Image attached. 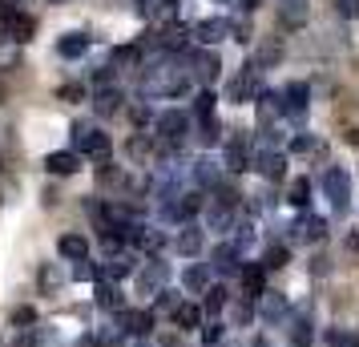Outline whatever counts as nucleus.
Returning a JSON list of instances; mask_svg holds the SVG:
<instances>
[{
    "label": "nucleus",
    "mask_w": 359,
    "mask_h": 347,
    "mask_svg": "<svg viewBox=\"0 0 359 347\" xmlns=\"http://www.w3.org/2000/svg\"><path fill=\"white\" fill-rule=\"evenodd\" d=\"M57 53L69 57V61H73V57H85V53H89V36L85 33H65L61 41H57Z\"/></svg>",
    "instance_id": "nucleus-26"
},
{
    "label": "nucleus",
    "mask_w": 359,
    "mask_h": 347,
    "mask_svg": "<svg viewBox=\"0 0 359 347\" xmlns=\"http://www.w3.org/2000/svg\"><path fill=\"white\" fill-rule=\"evenodd\" d=\"M238 275H243V291H246V299H259L262 291H266V266H262V263H246L243 271H238Z\"/></svg>",
    "instance_id": "nucleus-18"
},
{
    "label": "nucleus",
    "mask_w": 359,
    "mask_h": 347,
    "mask_svg": "<svg viewBox=\"0 0 359 347\" xmlns=\"http://www.w3.org/2000/svg\"><path fill=\"white\" fill-rule=\"evenodd\" d=\"M250 170H259L262 178H271V182H278V178L287 174V158H283L278 149H259V154L250 158Z\"/></svg>",
    "instance_id": "nucleus-10"
},
{
    "label": "nucleus",
    "mask_w": 359,
    "mask_h": 347,
    "mask_svg": "<svg viewBox=\"0 0 359 347\" xmlns=\"http://www.w3.org/2000/svg\"><path fill=\"white\" fill-rule=\"evenodd\" d=\"M61 101L77 105V101H81V85H65V89H61Z\"/></svg>",
    "instance_id": "nucleus-47"
},
{
    "label": "nucleus",
    "mask_w": 359,
    "mask_h": 347,
    "mask_svg": "<svg viewBox=\"0 0 359 347\" xmlns=\"http://www.w3.org/2000/svg\"><path fill=\"white\" fill-rule=\"evenodd\" d=\"M117 331L121 335H133V339H146L154 331V315L149 311H121L117 315Z\"/></svg>",
    "instance_id": "nucleus-11"
},
{
    "label": "nucleus",
    "mask_w": 359,
    "mask_h": 347,
    "mask_svg": "<svg viewBox=\"0 0 359 347\" xmlns=\"http://www.w3.org/2000/svg\"><path fill=\"white\" fill-rule=\"evenodd\" d=\"M335 8H339L343 20H355L359 17V0H335Z\"/></svg>",
    "instance_id": "nucleus-45"
},
{
    "label": "nucleus",
    "mask_w": 359,
    "mask_h": 347,
    "mask_svg": "<svg viewBox=\"0 0 359 347\" xmlns=\"http://www.w3.org/2000/svg\"><path fill=\"white\" fill-rule=\"evenodd\" d=\"M250 347H271V339H266V335H255V339H250Z\"/></svg>",
    "instance_id": "nucleus-48"
},
{
    "label": "nucleus",
    "mask_w": 359,
    "mask_h": 347,
    "mask_svg": "<svg viewBox=\"0 0 359 347\" xmlns=\"http://www.w3.org/2000/svg\"><path fill=\"white\" fill-rule=\"evenodd\" d=\"M190 36H194L198 45L214 49L218 41H226V36H230V20L226 17H206V20H198L194 29H190Z\"/></svg>",
    "instance_id": "nucleus-7"
},
{
    "label": "nucleus",
    "mask_w": 359,
    "mask_h": 347,
    "mask_svg": "<svg viewBox=\"0 0 359 347\" xmlns=\"http://www.w3.org/2000/svg\"><path fill=\"white\" fill-rule=\"evenodd\" d=\"M73 279H77V283H97V271L89 266V259H81V263L73 266Z\"/></svg>",
    "instance_id": "nucleus-42"
},
{
    "label": "nucleus",
    "mask_w": 359,
    "mask_h": 347,
    "mask_svg": "<svg viewBox=\"0 0 359 347\" xmlns=\"http://www.w3.org/2000/svg\"><path fill=\"white\" fill-rule=\"evenodd\" d=\"M17 13H20V8H13V4H4V0H0V41H8V25H13Z\"/></svg>",
    "instance_id": "nucleus-39"
},
{
    "label": "nucleus",
    "mask_w": 359,
    "mask_h": 347,
    "mask_svg": "<svg viewBox=\"0 0 359 347\" xmlns=\"http://www.w3.org/2000/svg\"><path fill=\"white\" fill-rule=\"evenodd\" d=\"M194 117H198V121L214 117V93H210V89H202V93L194 97Z\"/></svg>",
    "instance_id": "nucleus-37"
},
{
    "label": "nucleus",
    "mask_w": 359,
    "mask_h": 347,
    "mask_svg": "<svg viewBox=\"0 0 359 347\" xmlns=\"http://www.w3.org/2000/svg\"><path fill=\"white\" fill-rule=\"evenodd\" d=\"M137 57H142V53L133 49V45H121V49L114 53V69H117V65H130V61L137 65Z\"/></svg>",
    "instance_id": "nucleus-41"
},
{
    "label": "nucleus",
    "mask_w": 359,
    "mask_h": 347,
    "mask_svg": "<svg viewBox=\"0 0 359 347\" xmlns=\"http://www.w3.org/2000/svg\"><path fill=\"white\" fill-rule=\"evenodd\" d=\"M250 319H255V307H250V299H234V303H230V323H234V327H246V323H250Z\"/></svg>",
    "instance_id": "nucleus-31"
},
{
    "label": "nucleus",
    "mask_w": 359,
    "mask_h": 347,
    "mask_svg": "<svg viewBox=\"0 0 359 347\" xmlns=\"http://www.w3.org/2000/svg\"><path fill=\"white\" fill-rule=\"evenodd\" d=\"M287 202H291L294 210H307V206H311V182H307V178H294L291 190H287Z\"/></svg>",
    "instance_id": "nucleus-29"
},
{
    "label": "nucleus",
    "mask_w": 359,
    "mask_h": 347,
    "mask_svg": "<svg viewBox=\"0 0 359 347\" xmlns=\"http://www.w3.org/2000/svg\"><path fill=\"white\" fill-rule=\"evenodd\" d=\"M45 170L57 174V178H69V174L81 170V154H77V149H53L49 158H45Z\"/></svg>",
    "instance_id": "nucleus-13"
},
{
    "label": "nucleus",
    "mask_w": 359,
    "mask_h": 347,
    "mask_svg": "<svg viewBox=\"0 0 359 347\" xmlns=\"http://www.w3.org/2000/svg\"><path fill=\"white\" fill-rule=\"evenodd\" d=\"M121 89H117V85H101L97 89V97H93V105H97V114L101 117H114L117 109H121Z\"/></svg>",
    "instance_id": "nucleus-22"
},
{
    "label": "nucleus",
    "mask_w": 359,
    "mask_h": 347,
    "mask_svg": "<svg viewBox=\"0 0 359 347\" xmlns=\"http://www.w3.org/2000/svg\"><path fill=\"white\" fill-rule=\"evenodd\" d=\"M93 299H97V307H105V311H121V287L109 279L93 283Z\"/></svg>",
    "instance_id": "nucleus-20"
},
{
    "label": "nucleus",
    "mask_w": 359,
    "mask_h": 347,
    "mask_svg": "<svg viewBox=\"0 0 359 347\" xmlns=\"http://www.w3.org/2000/svg\"><path fill=\"white\" fill-rule=\"evenodd\" d=\"M327 347H359V339L351 335V331H327Z\"/></svg>",
    "instance_id": "nucleus-38"
},
{
    "label": "nucleus",
    "mask_w": 359,
    "mask_h": 347,
    "mask_svg": "<svg viewBox=\"0 0 359 347\" xmlns=\"http://www.w3.org/2000/svg\"><path fill=\"white\" fill-rule=\"evenodd\" d=\"M202 210V190H182L178 194V218H194Z\"/></svg>",
    "instance_id": "nucleus-30"
},
{
    "label": "nucleus",
    "mask_w": 359,
    "mask_h": 347,
    "mask_svg": "<svg viewBox=\"0 0 359 347\" xmlns=\"http://www.w3.org/2000/svg\"><path fill=\"white\" fill-rule=\"evenodd\" d=\"M255 303H259V319L266 323V327H283V323L291 319V307H287V299L275 295V291H262Z\"/></svg>",
    "instance_id": "nucleus-5"
},
{
    "label": "nucleus",
    "mask_w": 359,
    "mask_h": 347,
    "mask_svg": "<svg viewBox=\"0 0 359 347\" xmlns=\"http://www.w3.org/2000/svg\"><path fill=\"white\" fill-rule=\"evenodd\" d=\"M287 259H291V250H287V247H266L262 266H266V271H278V266H287Z\"/></svg>",
    "instance_id": "nucleus-36"
},
{
    "label": "nucleus",
    "mask_w": 359,
    "mask_h": 347,
    "mask_svg": "<svg viewBox=\"0 0 359 347\" xmlns=\"http://www.w3.org/2000/svg\"><path fill=\"white\" fill-rule=\"evenodd\" d=\"M283 117V97H278L275 89H262L259 93V121H275Z\"/></svg>",
    "instance_id": "nucleus-27"
},
{
    "label": "nucleus",
    "mask_w": 359,
    "mask_h": 347,
    "mask_svg": "<svg viewBox=\"0 0 359 347\" xmlns=\"http://www.w3.org/2000/svg\"><path fill=\"white\" fill-rule=\"evenodd\" d=\"M190 182H194L198 190H218V186H222V170L214 162H206V158H198L194 170H190Z\"/></svg>",
    "instance_id": "nucleus-17"
},
{
    "label": "nucleus",
    "mask_w": 359,
    "mask_h": 347,
    "mask_svg": "<svg viewBox=\"0 0 359 347\" xmlns=\"http://www.w3.org/2000/svg\"><path fill=\"white\" fill-rule=\"evenodd\" d=\"M291 234H294V243H323V238H327V218L303 215V218L291 226Z\"/></svg>",
    "instance_id": "nucleus-12"
},
{
    "label": "nucleus",
    "mask_w": 359,
    "mask_h": 347,
    "mask_svg": "<svg viewBox=\"0 0 359 347\" xmlns=\"http://www.w3.org/2000/svg\"><path fill=\"white\" fill-rule=\"evenodd\" d=\"M226 170L230 174H243V170H250V154H246V133L234 130L226 142Z\"/></svg>",
    "instance_id": "nucleus-15"
},
{
    "label": "nucleus",
    "mask_w": 359,
    "mask_h": 347,
    "mask_svg": "<svg viewBox=\"0 0 359 347\" xmlns=\"http://www.w3.org/2000/svg\"><path fill=\"white\" fill-rule=\"evenodd\" d=\"M278 97H283V114L287 117H303L311 105V89H307V81H291Z\"/></svg>",
    "instance_id": "nucleus-9"
},
{
    "label": "nucleus",
    "mask_w": 359,
    "mask_h": 347,
    "mask_svg": "<svg viewBox=\"0 0 359 347\" xmlns=\"http://www.w3.org/2000/svg\"><path fill=\"white\" fill-rule=\"evenodd\" d=\"M142 89H146L149 97H178V93H186V89H190V61H186L182 53L158 57V61L146 69Z\"/></svg>",
    "instance_id": "nucleus-1"
},
{
    "label": "nucleus",
    "mask_w": 359,
    "mask_h": 347,
    "mask_svg": "<svg viewBox=\"0 0 359 347\" xmlns=\"http://www.w3.org/2000/svg\"><path fill=\"white\" fill-rule=\"evenodd\" d=\"M291 149H294V154H311V149H319V142H315L311 133H299V137L291 142Z\"/></svg>",
    "instance_id": "nucleus-43"
},
{
    "label": "nucleus",
    "mask_w": 359,
    "mask_h": 347,
    "mask_svg": "<svg viewBox=\"0 0 359 347\" xmlns=\"http://www.w3.org/2000/svg\"><path fill=\"white\" fill-rule=\"evenodd\" d=\"M186 61H190V73H198L202 81H214V77H218V57H214L210 49L206 53H190Z\"/></svg>",
    "instance_id": "nucleus-24"
},
{
    "label": "nucleus",
    "mask_w": 359,
    "mask_h": 347,
    "mask_svg": "<svg viewBox=\"0 0 359 347\" xmlns=\"http://www.w3.org/2000/svg\"><path fill=\"white\" fill-rule=\"evenodd\" d=\"M351 142H355V146H359V130H355V133H351Z\"/></svg>",
    "instance_id": "nucleus-50"
},
{
    "label": "nucleus",
    "mask_w": 359,
    "mask_h": 347,
    "mask_svg": "<svg viewBox=\"0 0 359 347\" xmlns=\"http://www.w3.org/2000/svg\"><path fill=\"white\" fill-rule=\"evenodd\" d=\"M165 283H170V266L165 263H146L142 266V275H137L142 295H158V291H165Z\"/></svg>",
    "instance_id": "nucleus-14"
},
{
    "label": "nucleus",
    "mask_w": 359,
    "mask_h": 347,
    "mask_svg": "<svg viewBox=\"0 0 359 347\" xmlns=\"http://www.w3.org/2000/svg\"><path fill=\"white\" fill-rule=\"evenodd\" d=\"M243 8L250 13V8H259V0H243Z\"/></svg>",
    "instance_id": "nucleus-49"
},
{
    "label": "nucleus",
    "mask_w": 359,
    "mask_h": 347,
    "mask_svg": "<svg viewBox=\"0 0 359 347\" xmlns=\"http://www.w3.org/2000/svg\"><path fill=\"white\" fill-rule=\"evenodd\" d=\"M210 259H214V271H222V275H234V271H243V250L234 247V243H218Z\"/></svg>",
    "instance_id": "nucleus-16"
},
{
    "label": "nucleus",
    "mask_w": 359,
    "mask_h": 347,
    "mask_svg": "<svg viewBox=\"0 0 359 347\" xmlns=\"http://www.w3.org/2000/svg\"><path fill=\"white\" fill-rule=\"evenodd\" d=\"M198 142H202V146H218V142H222V125H218L214 117H206V121L198 125Z\"/></svg>",
    "instance_id": "nucleus-34"
},
{
    "label": "nucleus",
    "mask_w": 359,
    "mask_h": 347,
    "mask_svg": "<svg viewBox=\"0 0 359 347\" xmlns=\"http://www.w3.org/2000/svg\"><path fill=\"white\" fill-rule=\"evenodd\" d=\"M182 287H186V295H206V287H210V271L206 266H186V275H182Z\"/></svg>",
    "instance_id": "nucleus-25"
},
{
    "label": "nucleus",
    "mask_w": 359,
    "mask_h": 347,
    "mask_svg": "<svg viewBox=\"0 0 359 347\" xmlns=\"http://www.w3.org/2000/svg\"><path fill=\"white\" fill-rule=\"evenodd\" d=\"M65 279H69V271L61 263H45L41 271H36V283H41V291H45V295H57V291L65 287Z\"/></svg>",
    "instance_id": "nucleus-19"
},
{
    "label": "nucleus",
    "mask_w": 359,
    "mask_h": 347,
    "mask_svg": "<svg viewBox=\"0 0 359 347\" xmlns=\"http://www.w3.org/2000/svg\"><path fill=\"white\" fill-rule=\"evenodd\" d=\"M154 130H158V137H165L170 146H178L182 137L190 133V117L182 114V109H165V114H158Z\"/></svg>",
    "instance_id": "nucleus-6"
},
{
    "label": "nucleus",
    "mask_w": 359,
    "mask_h": 347,
    "mask_svg": "<svg viewBox=\"0 0 359 347\" xmlns=\"http://www.w3.org/2000/svg\"><path fill=\"white\" fill-rule=\"evenodd\" d=\"M202 243H206V238H202V231H198V226H186V231L178 234V250L186 254V259H194L198 250H202Z\"/></svg>",
    "instance_id": "nucleus-28"
},
{
    "label": "nucleus",
    "mask_w": 359,
    "mask_h": 347,
    "mask_svg": "<svg viewBox=\"0 0 359 347\" xmlns=\"http://www.w3.org/2000/svg\"><path fill=\"white\" fill-rule=\"evenodd\" d=\"M202 339H206V343H218V339H222V323H206V327H202Z\"/></svg>",
    "instance_id": "nucleus-46"
},
{
    "label": "nucleus",
    "mask_w": 359,
    "mask_h": 347,
    "mask_svg": "<svg viewBox=\"0 0 359 347\" xmlns=\"http://www.w3.org/2000/svg\"><path fill=\"white\" fill-rule=\"evenodd\" d=\"M57 250H61V259H69V263L89 259V243H85L81 234H61V238H57Z\"/></svg>",
    "instance_id": "nucleus-21"
},
{
    "label": "nucleus",
    "mask_w": 359,
    "mask_h": 347,
    "mask_svg": "<svg viewBox=\"0 0 359 347\" xmlns=\"http://www.w3.org/2000/svg\"><path fill=\"white\" fill-rule=\"evenodd\" d=\"M278 8H283V20H287V25H303V20H307V0H278Z\"/></svg>",
    "instance_id": "nucleus-32"
},
{
    "label": "nucleus",
    "mask_w": 359,
    "mask_h": 347,
    "mask_svg": "<svg viewBox=\"0 0 359 347\" xmlns=\"http://www.w3.org/2000/svg\"><path fill=\"white\" fill-rule=\"evenodd\" d=\"M33 323H36V311H33V307H17V311H13V327H25V331H29Z\"/></svg>",
    "instance_id": "nucleus-40"
},
{
    "label": "nucleus",
    "mask_w": 359,
    "mask_h": 347,
    "mask_svg": "<svg viewBox=\"0 0 359 347\" xmlns=\"http://www.w3.org/2000/svg\"><path fill=\"white\" fill-rule=\"evenodd\" d=\"M307 343H311V319L307 315H299L294 327H291V347H307Z\"/></svg>",
    "instance_id": "nucleus-35"
},
{
    "label": "nucleus",
    "mask_w": 359,
    "mask_h": 347,
    "mask_svg": "<svg viewBox=\"0 0 359 347\" xmlns=\"http://www.w3.org/2000/svg\"><path fill=\"white\" fill-rule=\"evenodd\" d=\"M234 198L238 194H218V202L206 206V226L210 231H230L234 226Z\"/></svg>",
    "instance_id": "nucleus-8"
},
{
    "label": "nucleus",
    "mask_w": 359,
    "mask_h": 347,
    "mask_svg": "<svg viewBox=\"0 0 359 347\" xmlns=\"http://www.w3.org/2000/svg\"><path fill=\"white\" fill-rule=\"evenodd\" d=\"M170 319H174L178 331H194L198 323H202V307H198V303H178V307L170 311Z\"/></svg>",
    "instance_id": "nucleus-23"
},
{
    "label": "nucleus",
    "mask_w": 359,
    "mask_h": 347,
    "mask_svg": "<svg viewBox=\"0 0 359 347\" xmlns=\"http://www.w3.org/2000/svg\"><path fill=\"white\" fill-rule=\"evenodd\" d=\"M262 85H259V69L255 65H243L234 77L226 81V101L230 105H246V101H259Z\"/></svg>",
    "instance_id": "nucleus-4"
},
{
    "label": "nucleus",
    "mask_w": 359,
    "mask_h": 347,
    "mask_svg": "<svg viewBox=\"0 0 359 347\" xmlns=\"http://www.w3.org/2000/svg\"><path fill=\"white\" fill-rule=\"evenodd\" d=\"M323 194L331 198V210L335 215H347V206H351V174L343 165L323 170Z\"/></svg>",
    "instance_id": "nucleus-3"
},
{
    "label": "nucleus",
    "mask_w": 359,
    "mask_h": 347,
    "mask_svg": "<svg viewBox=\"0 0 359 347\" xmlns=\"http://www.w3.org/2000/svg\"><path fill=\"white\" fill-rule=\"evenodd\" d=\"M73 146H77V154H89L93 162L109 165V154H114V142H109V133L93 130V125H73Z\"/></svg>",
    "instance_id": "nucleus-2"
},
{
    "label": "nucleus",
    "mask_w": 359,
    "mask_h": 347,
    "mask_svg": "<svg viewBox=\"0 0 359 347\" xmlns=\"http://www.w3.org/2000/svg\"><path fill=\"white\" fill-rule=\"evenodd\" d=\"M226 307V287H206V299H202V311L206 315H218Z\"/></svg>",
    "instance_id": "nucleus-33"
},
{
    "label": "nucleus",
    "mask_w": 359,
    "mask_h": 347,
    "mask_svg": "<svg viewBox=\"0 0 359 347\" xmlns=\"http://www.w3.org/2000/svg\"><path fill=\"white\" fill-rule=\"evenodd\" d=\"M154 307H158V311H174V307H178V299H174V291H170V287H165V291H158V299H154Z\"/></svg>",
    "instance_id": "nucleus-44"
}]
</instances>
